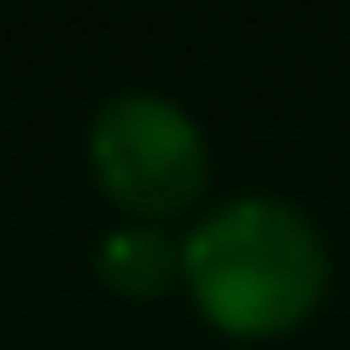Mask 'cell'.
<instances>
[{
	"label": "cell",
	"mask_w": 350,
	"mask_h": 350,
	"mask_svg": "<svg viewBox=\"0 0 350 350\" xmlns=\"http://www.w3.org/2000/svg\"><path fill=\"white\" fill-rule=\"evenodd\" d=\"M181 280L228 333H286L327 292V245L286 199H228L181 239Z\"/></svg>",
	"instance_id": "obj_1"
},
{
	"label": "cell",
	"mask_w": 350,
	"mask_h": 350,
	"mask_svg": "<svg viewBox=\"0 0 350 350\" xmlns=\"http://www.w3.org/2000/svg\"><path fill=\"white\" fill-rule=\"evenodd\" d=\"M88 158H94L100 187L140 216H170L193 204L204 187V170H211L199 123L175 100L146 94V88L111 94L94 111Z\"/></svg>",
	"instance_id": "obj_2"
},
{
	"label": "cell",
	"mask_w": 350,
	"mask_h": 350,
	"mask_svg": "<svg viewBox=\"0 0 350 350\" xmlns=\"http://www.w3.org/2000/svg\"><path fill=\"white\" fill-rule=\"evenodd\" d=\"M94 269L111 292H129V298H152L170 280H181V239H170L158 222H129L111 228L94 251Z\"/></svg>",
	"instance_id": "obj_3"
}]
</instances>
